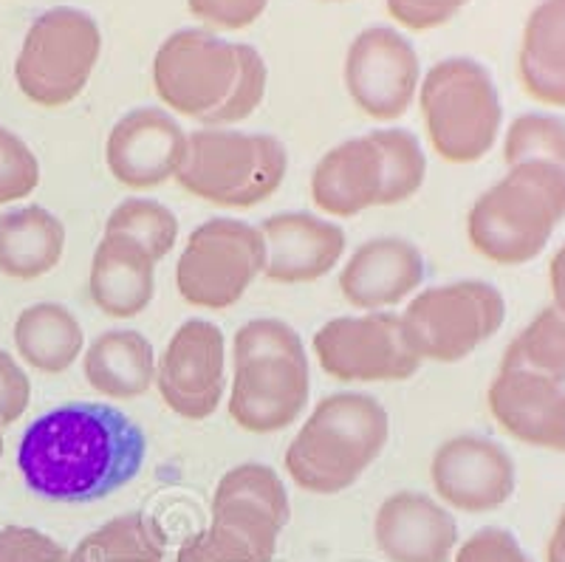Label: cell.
<instances>
[{"label":"cell","instance_id":"cell-26","mask_svg":"<svg viewBox=\"0 0 565 562\" xmlns=\"http://www.w3.org/2000/svg\"><path fill=\"white\" fill-rule=\"evenodd\" d=\"M85 346L79 320L60 303H34L14 320V348L40 373H63Z\"/></svg>","mask_w":565,"mask_h":562},{"label":"cell","instance_id":"cell-24","mask_svg":"<svg viewBox=\"0 0 565 562\" xmlns=\"http://www.w3.org/2000/svg\"><path fill=\"white\" fill-rule=\"evenodd\" d=\"M521 83L537 103L565 108V0H540L523 29Z\"/></svg>","mask_w":565,"mask_h":562},{"label":"cell","instance_id":"cell-5","mask_svg":"<svg viewBox=\"0 0 565 562\" xmlns=\"http://www.w3.org/2000/svg\"><path fill=\"white\" fill-rule=\"evenodd\" d=\"M563 221L565 167L523 161L478 195L467 215V235L487 261L521 266L546 250Z\"/></svg>","mask_w":565,"mask_h":562},{"label":"cell","instance_id":"cell-21","mask_svg":"<svg viewBox=\"0 0 565 562\" xmlns=\"http://www.w3.org/2000/svg\"><path fill=\"white\" fill-rule=\"evenodd\" d=\"M382 192L385 156L373 134L331 148L311 173V199L328 215L353 218L371 206H382Z\"/></svg>","mask_w":565,"mask_h":562},{"label":"cell","instance_id":"cell-22","mask_svg":"<svg viewBox=\"0 0 565 562\" xmlns=\"http://www.w3.org/2000/svg\"><path fill=\"white\" fill-rule=\"evenodd\" d=\"M88 291L94 306L114 320H130L153 303L156 261L122 232H105L90 261Z\"/></svg>","mask_w":565,"mask_h":562},{"label":"cell","instance_id":"cell-40","mask_svg":"<svg viewBox=\"0 0 565 562\" xmlns=\"http://www.w3.org/2000/svg\"><path fill=\"white\" fill-rule=\"evenodd\" d=\"M0 458H3V424H0Z\"/></svg>","mask_w":565,"mask_h":562},{"label":"cell","instance_id":"cell-35","mask_svg":"<svg viewBox=\"0 0 565 562\" xmlns=\"http://www.w3.org/2000/svg\"><path fill=\"white\" fill-rule=\"evenodd\" d=\"M190 12L204 20L212 29H238L252 26L260 14L266 12L269 0H186Z\"/></svg>","mask_w":565,"mask_h":562},{"label":"cell","instance_id":"cell-27","mask_svg":"<svg viewBox=\"0 0 565 562\" xmlns=\"http://www.w3.org/2000/svg\"><path fill=\"white\" fill-rule=\"evenodd\" d=\"M168 531L145 511H130L90 531L68 554V562H164Z\"/></svg>","mask_w":565,"mask_h":562},{"label":"cell","instance_id":"cell-12","mask_svg":"<svg viewBox=\"0 0 565 562\" xmlns=\"http://www.w3.org/2000/svg\"><path fill=\"white\" fill-rule=\"evenodd\" d=\"M311 346L322 371L337 382H405L422 368L402 314L365 311L360 317H337L315 333Z\"/></svg>","mask_w":565,"mask_h":562},{"label":"cell","instance_id":"cell-39","mask_svg":"<svg viewBox=\"0 0 565 562\" xmlns=\"http://www.w3.org/2000/svg\"><path fill=\"white\" fill-rule=\"evenodd\" d=\"M546 562H565V509L563 515H559L557 526H554L552 540H548Z\"/></svg>","mask_w":565,"mask_h":562},{"label":"cell","instance_id":"cell-37","mask_svg":"<svg viewBox=\"0 0 565 562\" xmlns=\"http://www.w3.org/2000/svg\"><path fill=\"white\" fill-rule=\"evenodd\" d=\"M32 402V382L26 371L14 362L12 353L0 348V424L9 427L29 410Z\"/></svg>","mask_w":565,"mask_h":562},{"label":"cell","instance_id":"cell-23","mask_svg":"<svg viewBox=\"0 0 565 562\" xmlns=\"http://www.w3.org/2000/svg\"><path fill=\"white\" fill-rule=\"evenodd\" d=\"M83 373L103 396L128 402L145 396L156 384V353L150 339L130 328L99 333L85 348Z\"/></svg>","mask_w":565,"mask_h":562},{"label":"cell","instance_id":"cell-33","mask_svg":"<svg viewBox=\"0 0 565 562\" xmlns=\"http://www.w3.org/2000/svg\"><path fill=\"white\" fill-rule=\"evenodd\" d=\"M0 562H68V551L38 529L3 526L0 529Z\"/></svg>","mask_w":565,"mask_h":562},{"label":"cell","instance_id":"cell-25","mask_svg":"<svg viewBox=\"0 0 565 562\" xmlns=\"http://www.w3.org/2000/svg\"><path fill=\"white\" fill-rule=\"evenodd\" d=\"M65 252V226L40 204L18 206L0 215V272L14 280L49 275Z\"/></svg>","mask_w":565,"mask_h":562},{"label":"cell","instance_id":"cell-11","mask_svg":"<svg viewBox=\"0 0 565 562\" xmlns=\"http://www.w3.org/2000/svg\"><path fill=\"white\" fill-rule=\"evenodd\" d=\"M266 268L260 226L238 218H212L195 226L175 266V286L184 303L221 311L246 295Z\"/></svg>","mask_w":565,"mask_h":562},{"label":"cell","instance_id":"cell-30","mask_svg":"<svg viewBox=\"0 0 565 562\" xmlns=\"http://www.w3.org/2000/svg\"><path fill=\"white\" fill-rule=\"evenodd\" d=\"M503 159L509 167L523 161H552L565 167V116L546 110L514 116L503 136Z\"/></svg>","mask_w":565,"mask_h":562},{"label":"cell","instance_id":"cell-14","mask_svg":"<svg viewBox=\"0 0 565 562\" xmlns=\"http://www.w3.org/2000/svg\"><path fill=\"white\" fill-rule=\"evenodd\" d=\"M156 388L181 418H210L226 390L224 331L210 320H186L156 362Z\"/></svg>","mask_w":565,"mask_h":562},{"label":"cell","instance_id":"cell-8","mask_svg":"<svg viewBox=\"0 0 565 562\" xmlns=\"http://www.w3.org/2000/svg\"><path fill=\"white\" fill-rule=\"evenodd\" d=\"M289 173V150L277 136L232 128L190 134L179 181L190 195L232 210H249L271 199Z\"/></svg>","mask_w":565,"mask_h":562},{"label":"cell","instance_id":"cell-7","mask_svg":"<svg viewBox=\"0 0 565 562\" xmlns=\"http://www.w3.org/2000/svg\"><path fill=\"white\" fill-rule=\"evenodd\" d=\"M430 145L450 165H476L501 136V91L487 65L450 57L433 65L418 91Z\"/></svg>","mask_w":565,"mask_h":562},{"label":"cell","instance_id":"cell-18","mask_svg":"<svg viewBox=\"0 0 565 562\" xmlns=\"http://www.w3.org/2000/svg\"><path fill=\"white\" fill-rule=\"evenodd\" d=\"M427 261L416 243L387 235L362 243L340 272V291L360 311H385L422 288Z\"/></svg>","mask_w":565,"mask_h":562},{"label":"cell","instance_id":"cell-15","mask_svg":"<svg viewBox=\"0 0 565 562\" xmlns=\"http://www.w3.org/2000/svg\"><path fill=\"white\" fill-rule=\"evenodd\" d=\"M438 498L467 515L501 509L518 489L514 458L498 442L478 433L452 435L430 460Z\"/></svg>","mask_w":565,"mask_h":562},{"label":"cell","instance_id":"cell-31","mask_svg":"<svg viewBox=\"0 0 565 562\" xmlns=\"http://www.w3.org/2000/svg\"><path fill=\"white\" fill-rule=\"evenodd\" d=\"M373 139L380 141L382 156H385L382 206L402 204V201L413 199L422 190L424 179H427V156L422 150V141L405 128L373 130Z\"/></svg>","mask_w":565,"mask_h":562},{"label":"cell","instance_id":"cell-41","mask_svg":"<svg viewBox=\"0 0 565 562\" xmlns=\"http://www.w3.org/2000/svg\"><path fill=\"white\" fill-rule=\"evenodd\" d=\"M331 3H340V0H331Z\"/></svg>","mask_w":565,"mask_h":562},{"label":"cell","instance_id":"cell-1","mask_svg":"<svg viewBox=\"0 0 565 562\" xmlns=\"http://www.w3.org/2000/svg\"><path fill=\"white\" fill-rule=\"evenodd\" d=\"M145 455V430L128 413L103 402H71L29 424L18 467L40 498L90 503L128 486Z\"/></svg>","mask_w":565,"mask_h":562},{"label":"cell","instance_id":"cell-13","mask_svg":"<svg viewBox=\"0 0 565 562\" xmlns=\"http://www.w3.org/2000/svg\"><path fill=\"white\" fill-rule=\"evenodd\" d=\"M342 74L353 105L376 121L405 116L422 83L416 49L391 26H371L356 34L348 45Z\"/></svg>","mask_w":565,"mask_h":562},{"label":"cell","instance_id":"cell-28","mask_svg":"<svg viewBox=\"0 0 565 562\" xmlns=\"http://www.w3.org/2000/svg\"><path fill=\"white\" fill-rule=\"evenodd\" d=\"M501 368H521L565 382V311L546 306L509 342Z\"/></svg>","mask_w":565,"mask_h":562},{"label":"cell","instance_id":"cell-3","mask_svg":"<svg viewBox=\"0 0 565 562\" xmlns=\"http://www.w3.org/2000/svg\"><path fill=\"white\" fill-rule=\"evenodd\" d=\"M309 353L289 322L260 317L238 328L232 342V422L246 433H280L309 407Z\"/></svg>","mask_w":565,"mask_h":562},{"label":"cell","instance_id":"cell-2","mask_svg":"<svg viewBox=\"0 0 565 562\" xmlns=\"http://www.w3.org/2000/svg\"><path fill=\"white\" fill-rule=\"evenodd\" d=\"M269 68L255 45L232 43L206 29H179L159 45L153 88L173 114L206 128H230L260 108Z\"/></svg>","mask_w":565,"mask_h":562},{"label":"cell","instance_id":"cell-16","mask_svg":"<svg viewBox=\"0 0 565 562\" xmlns=\"http://www.w3.org/2000/svg\"><path fill=\"white\" fill-rule=\"evenodd\" d=\"M190 136L173 114L136 108L125 114L105 141V161L116 181L130 190H153L175 179L184 165Z\"/></svg>","mask_w":565,"mask_h":562},{"label":"cell","instance_id":"cell-19","mask_svg":"<svg viewBox=\"0 0 565 562\" xmlns=\"http://www.w3.org/2000/svg\"><path fill=\"white\" fill-rule=\"evenodd\" d=\"M266 243L264 277L271 283H311L326 277L345 255V232L311 212H280L260 224Z\"/></svg>","mask_w":565,"mask_h":562},{"label":"cell","instance_id":"cell-29","mask_svg":"<svg viewBox=\"0 0 565 562\" xmlns=\"http://www.w3.org/2000/svg\"><path fill=\"white\" fill-rule=\"evenodd\" d=\"M105 232H122L150 252L156 263L173 252L179 241V218L170 206L153 199H128L108 218Z\"/></svg>","mask_w":565,"mask_h":562},{"label":"cell","instance_id":"cell-38","mask_svg":"<svg viewBox=\"0 0 565 562\" xmlns=\"http://www.w3.org/2000/svg\"><path fill=\"white\" fill-rule=\"evenodd\" d=\"M548 283H552L554 306L565 311V243L554 252L552 263H548Z\"/></svg>","mask_w":565,"mask_h":562},{"label":"cell","instance_id":"cell-9","mask_svg":"<svg viewBox=\"0 0 565 562\" xmlns=\"http://www.w3.org/2000/svg\"><path fill=\"white\" fill-rule=\"evenodd\" d=\"M103 54L97 20L74 7H54L29 26L20 45L14 79L40 108H63L88 85Z\"/></svg>","mask_w":565,"mask_h":562},{"label":"cell","instance_id":"cell-4","mask_svg":"<svg viewBox=\"0 0 565 562\" xmlns=\"http://www.w3.org/2000/svg\"><path fill=\"white\" fill-rule=\"evenodd\" d=\"M391 435L382 402L342 390L322 399L286 449V473L311 495H337L365 475Z\"/></svg>","mask_w":565,"mask_h":562},{"label":"cell","instance_id":"cell-36","mask_svg":"<svg viewBox=\"0 0 565 562\" xmlns=\"http://www.w3.org/2000/svg\"><path fill=\"white\" fill-rule=\"evenodd\" d=\"M469 0H387V12L413 32H427L450 23Z\"/></svg>","mask_w":565,"mask_h":562},{"label":"cell","instance_id":"cell-34","mask_svg":"<svg viewBox=\"0 0 565 562\" xmlns=\"http://www.w3.org/2000/svg\"><path fill=\"white\" fill-rule=\"evenodd\" d=\"M456 562H534L521 545V540L507 529L487 526L476 531L456 551Z\"/></svg>","mask_w":565,"mask_h":562},{"label":"cell","instance_id":"cell-10","mask_svg":"<svg viewBox=\"0 0 565 562\" xmlns=\"http://www.w3.org/2000/svg\"><path fill=\"white\" fill-rule=\"evenodd\" d=\"M507 300L487 280L424 288L407 303L402 322L422 362H461L501 331Z\"/></svg>","mask_w":565,"mask_h":562},{"label":"cell","instance_id":"cell-6","mask_svg":"<svg viewBox=\"0 0 565 562\" xmlns=\"http://www.w3.org/2000/svg\"><path fill=\"white\" fill-rule=\"evenodd\" d=\"M289 520L280 475L266 464H241L218 480L210 526L186 537L175 562H271Z\"/></svg>","mask_w":565,"mask_h":562},{"label":"cell","instance_id":"cell-17","mask_svg":"<svg viewBox=\"0 0 565 562\" xmlns=\"http://www.w3.org/2000/svg\"><path fill=\"white\" fill-rule=\"evenodd\" d=\"M494 422L529 447L565 453V382L501 368L487 393Z\"/></svg>","mask_w":565,"mask_h":562},{"label":"cell","instance_id":"cell-20","mask_svg":"<svg viewBox=\"0 0 565 562\" xmlns=\"http://www.w3.org/2000/svg\"><path fill=\"white\" fill-rule=\"evenodd\" d=\"M373 537L391 562H450L458 545V523L430 495L407 489L382 500Z\"/></svg>","mask_w":565,"mask_h":562},{"label":"cell","instance_id":"cell-32","mask_svg":"<svg viewBox=\"0 0 565 562\" xmlns=\"http://www.w3.org/2000/svg\"><path fill=\"white\" fill-rule=\"evenodd\" d=\"M40 184V161L26 141L0 125V204L29 199Z\"/></svg>","mask_w":565,"mask_h":562}]
</instances>
